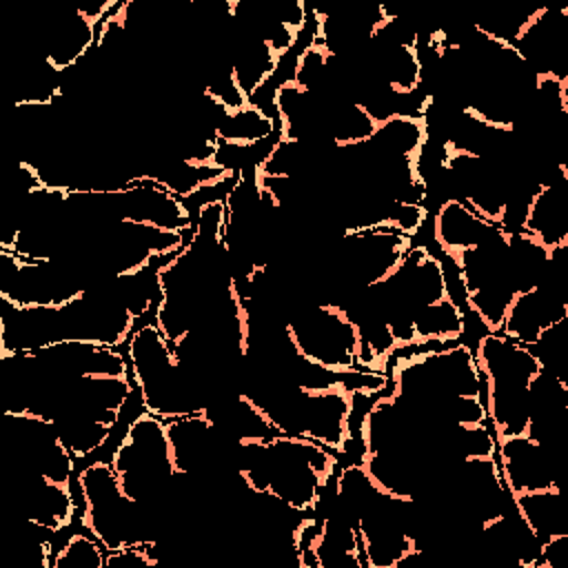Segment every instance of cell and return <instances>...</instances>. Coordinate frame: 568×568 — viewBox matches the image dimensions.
<instances>
[{
    "label": "cell",
    "mask_w": 568,
    "mask_h": 568,
    "mask_svg": "<svg viewBox=\"0 0 568 568\" xmlns=\"http://www.w3.org/2000/svg\"><path fill=\"white\" fill-rule=\"evenodd\" d=\"M231 464L253 495L271 497L302 517L317 513L328 481L339 470L333 450L286 433L237 444Z\"/></svg>",
    "instance_id": "cell-1"
},
{
    "label": "cell",
    "mask_w": 568,
    "mask_h": 568,
    "mask_svg": "<svg viewBox=\"0 0 568 568\" xmlns=\"http://www.w3.org/2000/svg\"><path fill=\"white\" fill-rule=\"evenodd\" d=\"M266 413L277 433L308 437L333 453H346L355 439V388L346 382L300 386L284 379L253 377L244 390Z\"/></svg>",
    "instance_id": "cell-2"
},
{
    "label": "cell",
    "mask_w": 568,
    "mask_h": 568,
    "mask_svg": "<svg viewBox=\"0 0 568 568\" xmlns=\"http://www.w3.org/2000/svg\"><path fill=\"white\" fill-rule=\"evenodd\" d=\"M126 362L142 410L164 422L200 413L217 397L215 386L175 355L155 320L135 326L126 342Z\"/></svg>",
    "instance_id": "cell-3"
},
{
    "label": "cell",
    "mask_w": 568,
    "mask_h": 568,
    "mask_svg": "<svg viewBox=\"0 0 568 568\" xmlns=\"http://www.w3.org/2000/svg\"><path fill=\"white\" fill-rule=\"evenodd\" d=\"M390 386V395L437 426L453 399L484 397L475 351L462 342L422 346L415 355L399 357L393 366Z\"/></svg>",
    "instance_id": "cell-4"
},
{
    "label": "cell",
    "mask_w": 568,
    "mask_h": 568,
    "mask_svg": "<svg viewBox=\"0 0 568 568\" xmlns=\"http://www.w3.org/2000/svg\"><path fill=\"white\" fill-rule=\"evenodd\" d=\"M484 379V404L495 439L528 435V388L541 373V359L530 346L501 333H484L475 346Z\"/></svg>",
    "instance_id": "cell-5"
},
{
    "label": "cell",
    "mask_w": 568,
    "mask_h": 568,
    "mask_svg": "<svg viewBox=\"0 0 568 568\" xmlns=\"http://www.w3.org/2000/svg\"><path fill=\"white\" fill-rule=\"evenodd\" d=\"M75 484L82 497V526L106 550L160 539V528L166 521L162 508L131 501L111 462L87 464L78 473Z\"/></svg>",
    "instance_id": "cell-6"
},
{
    "label": "cell",
    "mask_w": 568,
    "mask_h": 568,
    "mask_svg": "<svg viewBox=\"0 0 568 568\" xmlns=\"http://www.w3.org/2000/svg\"><path fill=\"white\" fill-rule=\"evenodd\" d=\"M111 466L124 495L142 506L166 501L178 470L173 464L164 419L142 410L126 426L111 453Z\"/></svg>",
    "instance_id": "cell-7"
},
{
    "label": "cell",
    "mask_w": 568,
    "mask_h": 568,
    "mask_svg": "<svg viewBox=\"0 0 568 568\" xmlns=\"http://www.w3.org/2000/svg\"><path fill=\"white\" fill-rule=\"evenodd\" d=\"M286 335L306 364L335 375L362 373L357 326L339 304L320 300L297 304L286 317Z\"/></svg>",
    "instance_id": "cell-8"
},
{
    "label": "cell",
    "mask_w": 568,
    "mask_h": 568,
    "mask_svg": "<svg viewBox=\"0 0 568 568\" xmlns=\"http://www.w3.org/2000/svg\"><path fill=\"white\" fill-rule=\"evenodd\" d=\"M91 288L73 260H33L0 248V302L13 308H58Z\"/></svg>",
    "instance_id": "cell-9"
},
{
    "label": "cell",
    "mask_w": 568,
    "mask_h": 568,
    "mask_svg": "<svg viewBox=\"0 0 568 568\" xmlns=\"http://www.w3.org/2000/svg\"><path fill=\"white\" fill-rule=\"evenodd\" d=\"M450 262L457 268L466 306L477 315L484 331L499 333L506 311L517 293L506 231L499 229L479 246L450 257Z\"/></svg>",
    "instance_id": "cell-10"
},
{
    "label": "cell",
    "mask_w": 568,
    "mask_h": 568,
    "mask_svg": "<svg viewBox=\"0 0 568 568\" xmlns=\"http://www.w3.org/2000/svg\"><path fill=\"white\" fill-rule=\"evenodd\" d=\"M2 419L11 455L18 462V473L42 475L51 481L71 486L78 459L49 417L33 410L4 408Z\"/></svg>",
    "instance_id": "cell-11"
},
{
    "label": "cell",
    "mask_w": 568,
    "mask_h": 568,
    "mask_svg": "<svg viewBox=\"0 0 568 568\" xmlns=\"http://www.w3.org/2000/svg\"><path fill=\"white\" fill-rule=\"evenodd\" d=\"M537 182L519 231L555 251L568 244V164L544 160L537 166Z\"/></svg>",
    "instance_id": "cell-12"
},
{
    "label": "cell",
    "mask_w": 568,
    "mask_h": 568,
    "mask_svg": "<svg viewBox=\"0 0 568 568\" xmlns=\"http://www.w3.org/2000/svg\"><path fill=\"white\" fill-rule=\"evenodd\" d=\"M164 428L180 477L202 475L213 470L224 457H233L235 446L215 430L204 410L166 419Z\"/></svg>",
    "instance_id": "cell-13"
},
{
    "label": "cell",
    "mask_w": 568,
    "mask_h": 568,
    "mask_svg": "<svg viewBox=\"0 0 568 568\" xmlns=\"http://www.w3.org/2000/svg\"><path fill=\"white\" fill-rule=\"evenodd\" d=\"M497 464L510 497L561 486V466L555 453L530 435L497 442Z\"/></svg>",
    "instance_id": "cell-14"
},
{
    "label": "cell",
    "mask_w": 568,
    "mask_h": 568,
    "mask_svg": "<svg viewBox=\"0 0 568 568\" xmlns=\"http://www.w3.org/2000/svg\"><path fill=\"white\" fill-rule=\"evenodd\" d=\"M566 317L568 293L550 282H541L537 286L515 293L499 333L517 344L532 348L546 331H550Z\"/></svg>",
    "instance_id": "cell-15"
},
{
    "label": "cell",
    "mask_w": 568,
    "mask_h": 568,
    "mask_svg": "<svg viewBox=\"0 0 568 568\" xmlns=\"http://www.w3.org/2000/svg\"><path fill=\"white\" fill-rule=\"evenodd\" d=\"M18 497L29 526L47 532H62L73 524V488L42 475L18 473Z\"/></svg>",
    "instance_id": "cell-16"
},
{
    "label": "cell",
    "mask_w": 568,
    "mask_h": 568,
    "mask_svg": "<svg viewBox=\"0 0 568 568\" xmlns=\"http://www.w3.org/2000/svg\"><path fill=\"white\" fill-rule=\"evenodd\" d=\"M302 568H364L357 526L337 506L317 521V530L304 550Z\"/></svg>",
    "instance_id": "cell-17"
},
{
    "label": "cell",
    "mask_w": 568,
    "mask_h": 568,
    "mask_svg": "<svg viewBox=\"0 0 568 568\" xmlns=\"http://www.w3.org/2000/svg\"><path fill=\"white\" fill-rule=\"evenodd\" d=\"M235 169L226 166L224 162L215 164H200L193 160H184L178 155H166L155 162H151L146 169H142L135 178L149 180L169 193L178 195L180 200H189L193 195H200L202 191L217 186L231 178H235Z\"/></svg>",
    "instance_id": "cell-18"
},
{
    "label": "cell",
    "mask_w": 568,
    "mask_h": 568,
    "mask_svg": "<svg viewBox=\"0 0 568 568\" xmlns=\"http://www.w3.org/2000/svg\"><path fill=\"white\" fill-rule=\"evenodd\" d=\"M204 413L213 422L215 430L233 446L246 442H262L277 435L266 413L244 390L217 395Z\"/></svg>",
    "instance_id": "cell-19"
},
{
    "label": "cell",
    "mask_w": 568,
    "mask_h": 568,
    "mask_svg": "<svg viewBox=\"0 0 568 568\" xmlns=\"http://www.w3.org/2000/svg\"><path fill=\"white\" fill-rule=\"evenodd\" d=\"M499 229V224L479 217L470 206L453 195H448L437 206V213L433 217V237L448 260L479 246Z\"/></svg>",
    "instance_id": "cell-20"
},
{
    "label": "cell",
    "mask_w": 568,
    "mask_h": 568,
    "mask_svg": "<svg viewBox=\"0 0 568 568\" xmlns=\"http://www.w3.org/2000/svg\"><path fill=\"white\" fill-rule=\"evenodd\" d=\"M100 33V22L84 16L80 9L71 11L62 18L49 38L44 62L60 75H67L75 67H80L95 49Z\"/></svg>",
    "instance_id": "cell-21"
},
{
    "label": "cell",
    "mask_w": 568,
    "mask_h": 568,
    "mask_svg": "<svg viewBox=\"0 0 568 568\" xmlns=\"http://www.w3.org/2000/svg\"><path fill=\"white\" fill-rule=\"evenodd\" d=\"M211 126L215 133V140L222 149L231 151H246L251 146H257L266 140H273L277 131V120L273 111H266L264 106L251 102L248 106L235 111V113H222L211 104Z\"/></svg>",
    "instance_id": "cell-22"
},
{
    "label": "cell",
    "mask_w": 568,
    "mask_h": 568,
    "mask_svg": "<svg viewBox=\"0 0 568 568\" xmlns=\"http://www.w3.org/2000/svg\"><path fill=\"white\" fill-rule=\"evenodd\" d=\"M513 506L541 544L550 537L568 535V497L564 486L517 495L513 497Z\"/></svg>",
    "instance_id": "cell-23"
},
{
    "label": "cell",
    "mask_w": 568,
    "mask_h": 568,
    "mask_svg": "<svg viewBox=\"0 0 568 568\" xmlns=\"http://www.w3.org/2000/svg\"><path fill=\"white\" fill-rule=\"evenodd\" d=\"M428 133H430L428 115L395 113L377 124L373 138L366 144L379 153L399 155L422 166Z\"/></svg>",
    "instance_id": "cell-24"
},
{
    "label": "cell",
    "mask_w": 568,
    "mask_h": 568,
    "mask_svg": "<svg viewBox=\"0 0 568 568\" xmlns=\"http://www.w3.org/2000/svg\"><path fill=\"white\" fill-rule=\"evenodd\" d=\"M464 331H466V315L462 306L455 302V297L450 295L437 304L426 306L422 313L415 315V320L410 322L408 348L453 344V342H459Z\"/></svg>",
    "instance_id": "cell-25"
},
{
    "label": "cell",
    "mask_w": 568,
    "mask_h": 568,
    "mask_svg": "<svg viewBox=\"0 0 568 568\" xmlns=\"http://www.w3.org/2000/svg\"><path fill=\"white\" fill-rule=\"evenodd\" d=\"M280 64L282 60L275 55L268 42L260 33H248L242 47L237 49V55L231 62V69L242 91L251 100H255L271 84Z\"/></svg>",
    "instance_id": "cell-26"
},
{
    "label": "cell",
    "mask_w": 568,
    "mask_h": 568,
    "mask_svg": "<svg viewBox=\"0 0 568 568\" xmlns=\"http://www.w3.org/2000/svg\"><path fill=\"white\" fill-rule=\"evenodd\" d=\"M506 242L517 293L546 282L550 268V251L524 231H506Z\"/></svg>",
    "instance_id": "cell-27"
},
{
    "label": "cell",
    "mask_w": 568,
    "mask_h": 568,
    "mask_svg": "<svg viewBox=\"0 0 568 568\" xmlns=\"http://www.w3.org/2000/svg\"><path fill=\"white\" fill-rule=\"evenodd\" d=\"M49 419L55 424L62 442L67 444V448L73 453L75 459H87L95 450H100L109 442L111 430H113L109 424L91 419V417L73 413V410L55 413Z\"/></svg>",
    "instance_id": "cell-28"
},
{
    "label": "cell",
    "mask_w": 568,
    "mask_h": 568,
    "mask_svg": "<svg viewBox=\"0 0 568 568\" xmlns=\"http://www.w3.org/2000/svg\"><path fill=\"white\" fill-rule=\"evenodd\" d=\"M106 548L89 532H71L60 550L53 552L51 568H104Z\"/></svg>",
    "instance_id": "cell-29"
},
{
    "label": "cell",
    "mask_w": 568,
    "mask_h": 568,
    "mask_svg": "<svg viewBox=\"0 0 568 568\" xmlns=\"http://www.w3.org/2000/svg\"><path fill=\"white\" fill-rule=\"evenodd\" d=\"M202 95L222 113H235L251 104V98L242 91L231 64H222L211 71Z\"/></svg>",
    "instance_id": "cell-30"
}]
</instances>
